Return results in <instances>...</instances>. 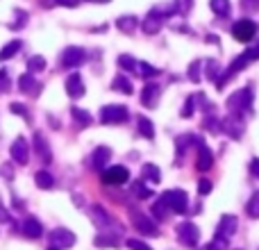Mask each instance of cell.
Here are the masks:
<instances>
[{
	"label": "cell",
	"mask_w": 259,
	"mask_h": 250,
	"mask_svg": "<svg viewBox=\"0 0 259 250\" xmlns=\"http://www.w3.org/2000/svg\"><path fill=\"white\" fill-rule=\"evenodd\" d=\"M228 109L232 116H243L246 112H250L252 109V87L234 91L228 98Z\"/></svg>",
	"instance_id": "6da1fadb"
},
{
	"label": "cell",
	"mask_w": 259,
	"mask_h": 250,
	"mask_svg": "<svg viewBox=\"0 0 259 250\" xmlns=\"http://www.w3.org/2000/svg\"><path fill=\"white\" fill-rule=\"evenodd\" d=\"M161 200L168 207V212H175V214H184L189 207V196L182 189H170V191H166L164 196H161Z\"/></svg>",
	"instance_id": "7a4b0ae2"
},
{
	"label": "cell",
	"mask_w": 259,
	"mask_h": 250,
	"mask_svg": "<svg viewBox=\"0 0 259 250\" xmlns=\"http://www.w3.org/2000/svg\"><path fill=\"white\" fill-rule=\"evenodd\" d=\"M127 118H130V112L123 105H105L100 109V123L105 125H123Z\"/></svg>",
	"instance_id": "3957f363"
},
{
	"label": "cell",
	"mask_w": 259,
	"mask_h": 250,
	"mask_svg": "<svg viewBox=\"0 0 259 250\" xmlns=\"http://www.w3.org/2000/svg\"><path fill=\"white\" fill-rule=\"evenodd\" d=\"M178 239L182 246L187 248H196L198 241H200V230H198L196 223H191V221H184V223L178 225Z\"/></svg>",
	"instance_id": "277c9868"
},
{
	"label": "cell",
	"mask_w": 259,
	"mask_h": 250,
	"mask_svg": "<svg viewBox=\"0 0 259 250\" xmlns=\"http://www.w3.org/2000/svg\"><path fill=\"white\" fill-rule=\"evenodd\" d=\"M130 219H132L134 228H137L141 234H146V237H157V234H159V228H157V223L150 219V216L141 214V212H132Z\"/></svg>",
	"instance_id": "5b68a950"
},
{
	"label": "cell",
	"mask_w": 259,
	"mask_h": 250,
	"mask_svg": "<svg viewBox=\"0 0 259 250\" xmlns=\"http://www.w3.org/2000/svg\"><path fill=\"white\" fill-rule=\"evenodd\" d=\"M59 62H62V66H64V68L82 66V64L87 62V53H84V48H80V46H68V48L62 53Z\"/></svg>",
	"instance_id": "8992f818"
},
{
	"label": "cell",
	"mask_w": 259,
	"mask_h": 250,
	"mask_svg": "<svg viewBox=\"0 0 259 250\" xmlns=\"http://www.w3.org/2000/svg\"><path fill=\"white\" fill-rule=\"evenodd\" d=\"M255 34H257V23L250 21V18H241V21H237L232 25V36L237 41H241V44L250 41Z\"/></svg>",
	"instance_id": "52a82bcc"
},
{
	"label": "cell",
	"mask_w": 259,
	"mask_h": 250,
	"mask_svg": "<svg viewBox=\"0 0 259 250\" xmlns=\"http://www.w3.org/2000/svg\"><path fill=\"white\" fill-rule=\"evenodd\" d=\"M50 246L57 248V250L75 246V234L66 228H55L53 232H50Z\"/></svg>",
	"instance_id": "ba28073f"
},
{
	"label": "cell",
	"mask_w": 259,
	"mask_h": 250,
	"mask_svg": "<svg viewBox=\"0 0 259 250\" xmlns=\"http://www.w3.org/2000/svg\"><path fill=\"white\" fill-rule=\"evenodd\" d=\"M130 180V171L125 169V166H109V169L103 171V182L105 184H125Z\"/></svg>",
	"instance_id": "9c48e42d"
},
{
	"label": "cell",
	"mask_w": 259,
	"mask_h": 250,
	"mask_svg": "<svg viewBox=\"0 0 259 250\" xmlns=\"http://www.w3.org/2000/svg\"><path fill=\"white\" fill-rule=\"evenodd\" d=\"M9 155H12V159L16 161V164L25 166L27 159H30V146H27V141L23 137H16L12 143V148H9Z\"/></svg>",
	"instance_id": "30bf717a"
},
{
	"label": "cell",
	"mask_w": 259,
	"mask_h": 250,
	"mask_svg": "<svg viewBox=\"0 0 259 250\" xmlns=\"http://www.w3.org/2000/svg\"><path fill=\"white\" fill-rule=\"evenodd\" d=\"M159 94H161V87L155 85V82H148L141 91V105L148 109H155L157 103H159Z\"/></svg>",
	"instance_id": "8fae6325"
},
{
	"label": "cell",
	"mask_w": 259,
	"mask_h": 250,
	"mask_svg": "<svg viewBox=\"0 0 259 250\" xmlns=\"http://www.w3.org/2000/svg\"><path fill=\"white\" fill-rule=\"evenodd\" d=\"M66 94L71 96L73 100H77V98H82V96H84V82H82V75L80 73H71V75L66 77Z\"/></svg>",
	"instance_id": "7c38bea8"
},
{
	"label": "cell",
	"mask_w": 259,
	"mask_h": 250,
	"mask_svg": "<svg viewBox=\"0 0 259 250\" xmlns=\"http://www.w3.org/2000/svg\"><path fill=\"white\" fill-rule=\"evenodd\" d=\"M237 228H239V221H237V216H232V214H225L223 219H221L219 228H216V237H221V239H230L234 232H237Z\"/></svg>",
	"instance_id": "4fadbf2b"
},
{
	"label": "cell",
	"mask_w": 259,
	"mask_h": 250,
	"mask_svg": "<svg viewBox=\"0 0 259 250\" xmlns=\"http://www.w3.org/2000/svg\"><path fill=\"white\" fill-rule=\"evenodd\" d=\"M211 164H214V155H211V150L205 146V141H200L198 143V161H196L198 171L205 173V171L211 169Z\"/></svg>",
	"instance_id": "5bb4252c"
},
{
	"label": "cell",
	"mask_w": 259,
	"mask_h": 250,
	"mask_svg": "<svg viewBox=\"0 0 259 250\" xmlns=\"http://www.w3.org/2000/svg\"><path fill=\"white\" fill-rule=\"evenodd\" d=\"M221 128H223V132H228L232 139H241V137H243V121H241L239 116H228V118H223Z\"/></svg>",
	"instance_id": "9a60e30c"
},
{
	"label": "cell",
	"mask_w": 259,
	"mask_h": 250,
	"mask_svg": "<svg viewBox=\"0 0 259 250\" xmlns=\"http://www.w3.org/2000/svg\"><path fill=\"white\" fill-rule=\"evenodd\" d=\"M109 157H112V150H109L107 146H98L94 150V155H91V166H94L96 171H105L107 169Z\"/></svg>",
	"instance_id": "2e32d148"
},
{
	"label": "cell",
	"mask_w": 259,
	"mask_h": 250,
	"mask_svg": "<svg viewBox=\"0 0 259 250\" xmlns=\"http://www.w3.org/2000/svg\"><path fill=\"white\" fill-rule=\"evenodd\" d=\"M34 150H36V155L41 157V161H44V164L53 161V150H50L48 141H46V137L41 132H34Z\"/></svg>",
	"instance_id": "e0dca14e"
},
{
	"label": "cell",
	"mask_w": 259,
	"mask_h": 250,
	"mask_svg": "<svg viewBox=\"0 0 259 250\" xmlns=\"http://www.w3.org/2000/svg\"><path fill=\"white\" fill-rule=\"evenodd\" d=\"M21 232L25 234L27 239H39L41 234H44V228H41V223L34 219V216H27V219L21 223Z\"/></svg>",
	"instance_id": "ac0fdd59"
},
{
	"label": "cell",
	"mask_w": 259,
	"mask_h": 250,
	"mask_svg": "<svg viewBox=\"0 0 259 250\" xmlns=\"http://www.w3.org/2000/svg\"><path fill=\"white\" fill-rule=\"evenodd\" d=\"M161 23H164V18L150 9V14L143 18V32H146V34H157V32L161 30Z\"/></svg>",
	"instance_id": "d6986e66"
},
{
	"label": "cell",
	"mask_w": 259,
	"mask_h": 250,
	"mask_svg": "<svg viewBox=\"0 0 259 250\" xmlns=\"http://www.w3.org/2000/svg\"><path fill=\"white\" fill-rule=\"evenodd\" d=\"M89 214H91V219H94V223L98 225V228H109V225H112V219H109V214L103 210V207L94 205L89 210Z\"/></svg>",
	"instance_id": "ffe728a7"
},
{
	"label": "cell",
	"mask_w": 259,
	"mask_h": 250,
	"mask_svg": "<svg viewBox=\"0 0 259 250\" xmlns=\"http://www.w3.org/2000/svg\"><path fill=\"white\" fill-rule=\"evenodd\" d=\"M116 27L123 34H134L139 27V18L137 16H121V18H116Z\"/></svg>",
	"instance_id": "44dd1931"
},
{
	"label": "cell",
	"mask_w": 259,
	"mask_h": 250,
	"mask_svg": "<svg viewBox=\"0 0 259 250\" xmlns=\"http://www.w3.org/2000/svg\"><path fill=\"white\" fill-rule=\"evenodd\" d=\"M178 9H180V0H168V3H164V5H157L152 12H157L161 18H168V16H173V14H178Z\"/></svg>",
	"instance_id": "7402d4cb"
},
{
	"label": "cell",
	"mask_w": 259,
	"mask_h": 250,
	"mask_svg": "<svg viewBox=\"0 0 259 250\" xmlns=\"http://www.w3.org/2000/svg\"><path fill=\"white\" fill-rule=\"evenodd\" d=\"M18 89L23 91V94H34L39 87H36V80L34 75H30V73H23L21 77H18Z\"/></svg>",
	"instance_id": "603a6c76"
},
{
	"label": "cell",
	"mask_w": 259,
	"mask_h": 250,
	"mask_svg": "<svg viewBox=\"0 0 259 250\" xmlns=\"http://www.w3.org/2000/svg\"><path fill=\"white\" fill-rule=\"evenodd\" d=\"M21 48H23V41H9L7 46H5L3 50H0V62H7V59H12L14 55H18L21 53Z\"/></svg>",
	"instance_id": "cb8c5ba5"
},
{
	"label": "cell",
	"mask_w": 259,
	"mask_h": 250,
	"mask_svg": "<svg viewBox=\"0 0 259 250\" xmlns=\"http://www.w3.org/2000/svg\"><path fill=\"white\" fill-rule=\"evenodd\" d=\"M209 7L216 16H230V12H232L230 0H209Z\"/></svg>",
	"instance_id": "d4e9b609"
},
{
	"label": "cell",
	"mask_w": 259,
	"mask_h": 250,
	"mask_svg": "<svg viewBox=\"0 0 259 250\" xmlns=\"http://www.w3.org/2000/svg\"><path fill=\"white\" fill-rule=\"evenodd\" d=\"M71 116L75 118V123L80 125V128H87V125L94 123V118H91V114L87 112V109H80V107H71Z\"/></svg>",
	"instance_id": "484cf974"
},
{
	"label": "cell",
	"mask_w": 259,
	"mask_h": 250,
	"mask_svg": "<svg viewBox=\"0 0 259 250\" xmlns=\"http://www.w3.org/2000/svg\"><path fill=\"white\" fill-rule=\"evenodd\" d=\"M205 75H207V80H216V82H219V77L223 75V68H221V64L216 62V59H207Z\"/></svg>",
	"instance_id": "4316f807"
},
{
	"label": "cell",
	"mask_w": 259,
	"mask_h": 250,
	"mask_svg": "<svg viewBox=\"0 0 259 250\" xmlns=\"http://www.w3.org/2000/svg\"><path fill=\"white\" fill-rule=\"evenodd\" d=\"M141 173H143V178H146L148 182H152V184H159L161 182V173H159V169H157L155 164H143Z\"/></svg>",
	"instance_id": "83f0119b"
},
{
	"label": "cell",
	"mask_w": 259,
	"mask_h": 250,
	"mask_svg": "<svg viewBox=\"0 0 259 250\" xmlns=\"http://www.w3.org/2000/svg\"><path fill=\"white\" fill-rule=\"evenodd\" d=\"M34 182L39 189H53L55 187V178H53V173H48V171H39V173L34 175Z\"/></svg>",
	"instance_id": "f1b7e54d"
},
{
	"label": "cell",
	"mask_w": 259,
	"mask_h": 250,
	"mask_svg": "<svg viewBox=\"0 0 259 250\" xmlns=\"http://www.w3.org/2000/svg\"><path fill=\"white\" fill-rule=\"evenodd\" d=\"M112 89L130 96V94H132V82H130L125 75H116V77H114V82H112Z\"/></svg>",
	"instance_id": "f546056e"
},
{
	"label": "cell",
	"mask_w": 259,
	"mask_h": 250,
	"mask_svg": "<svg viewBox=\"0 0 259 250\" xmlns=\"http://www.w3.org/2000/svg\"><path fill=\"white\" fill-rule=\"evenodd\" d=\"M46 71V59L41 57V55H34V57L27 59V73L30 75H36V73Z\"/></svg>",
	"instance_id": "4dcf8cb0"
},
{
	"label": "cell",
	"mask_w": 259,
	"mask_h": 250,
	"mask_svg": "<svg viewBox=\"0 0 259 250\" xmlns=\"http://www.w3.org/2000/svg\"><path fill=\"white\" fill-rule=\"evenodd\" d=\"M137 125H139V132H141V137H146V139L155 137V128H152V123L148 121L146 116H137Z\"/></svg>",
	"instance_id": "1f68e13d"
},
{
	"label": "cell",
	"mask_w": 259,
	"mask_h": 250,
	"mask_svg": "<svg viewBox=\"0 0 259 250\" xmlns=\"http://www.w3.org/2000/svg\"><path fill=\"white\" fill-rule=\"evenodd\" d=\"M94 243L98 248H118V239L114 234H98Z\"/></svg>",
	"instance_id": "d6a6232c"
},
{
	"label": "cell",
	"mask_w": 259,
	"mask_h": 250,
	"mask_svg": "<svg viewBox=\"0 0 259 250\" xmlns=\"http://www.w3.org/2000/svg\"><path fill=\"white\" fill-rule=\"evenodd\" d=\"M152 216H155L157 221H166V219H168V207L164 205V200H161V198L152 202Z\"/></svg>",
	"instance_id": "836d02e7"
},
{
	"label": "cell",
	"mask_w": 259,
	"mask_h": 250,
	"mask_svg": "<svg viewBox=\"0 0 259 250\" xmlns=\"http://www.w3.org/2000/svg\"><path fill=\"white\" fill-rule=\"evenodd\" d=\"M246 212H248L250 219H259V191L252 193V198L248 200V205H246Z\"/></svg>",
	"instance_id": "e575fe53"
},
{
	"label": "cell",
	"mask_w": 259,
	"mask_h": 250,
	"mask_svg": "<svg viewBox=\"0 0 259 250\" xmlns=\"http://www.w3.org/2000/svg\"><path fill=\"white\" fill-rule=\"evenodd\" d=\"M137 59L132 57V55H121L118 57V66L123 68V71H137Z\"/></svg>",
	"instance_id": "d590c367"
},
{
	"label": "cell",
	"mask_w": 259,
	"mask_h": 250,
	"mask_svg": "<svg viewBox=\"0 0 259 250\" xmlns=\"http://www.w3.org/2000/svg\"><path fill=\"white\" fill-rule=\"evenodd\" d=\"M25 23H27V14L23 12V9H16V14H14V23H12L9 30H23Z\"/></svg>",
	"instance_id": "8d00e7d4"
},
{
	"label": "cell",
	"mask_w": 259,
	"mask_h": 250,
	"mask_svg": "<svg viewBox=\"0 0 259 250\" xmlns=\"http://www.w3.org/2000/svg\"><path fill=\"white\" fill-rule=\"evenodd\" d=\"M137 71L141 73L143 77H155L157 73H159V68L150 66V64H146V62H139V64H137Z\"/></svg>",
	"instance_id": "74e56055"
},
{
	"label": "cell",
	"mask_w": 259,
	"mask_h": 250,
	"mask_svg": "<svg viewBox=\"0 0 259 250\" xmlns=\"http://www.w3.org/2000/svg\"><path fill=\"white\" fill-rule=\"evenodd\" d=\"M132 193H134L137 198H150V196H152V191H150V189H148L143 182H134V184H132Z\"/></svg>",
	"instance_id": "f35d334b"
},
{
	"label": "cell",
	"mask_w": 259,
	"mask_h": 250,
	"mask_svg": "<svg viewBox=\"0 0 259 250\" xmlns=\"http://www.w3.org/2000/svg\"><path fill=\"white\" fill-rule=\"evenodd\" d=\"M193 112H196V96H191V98L184 100V107H182V112H180V116H182V118H189Z\"/></svg>",
	"instance_id": "ab89813d"
},
{
	"label": "cell",
	"mask_w": 259,
	"mask_h": 250,
	"mask_svg": "<svg viewBox=\"0 0 259 250\" xmlns=\"http://www.w3.org/2000/svg\"><path fill=\"white\" fill-rule=\"evenodd\" d=\"M200 66H202V62H193V64H189L187 75H189V80H191V82H200Z\"/></svg>",
	"instance_id": "60d3db41"
},
{
	"label": "cell",
	"mask_w": 259,
	"mask_h": 250,
	"mask_svg": "<svg viewBox=\"0 0 259 250\" xmlns=\"http://www.w3.org/2000/svg\"><path fill=\"white\" fill-rule=\"evenodd\" d=\"M9 112L23 116L25 121H30V112H27V107H25V105H21V103H12V105H9Z\"/></svg>",
	"instance_id": "b9f144b4"
},
{
	"label": "cell",
	"mask_w": 259,
	"mask_h": 250,
	"mask_svg": "<svg viewBox=\"0 0 259 250\" xmlns=\"http://www.w3.org/2000/svg\"><path fill=\"white\" fill-rule=\"evenodd\" d=\"M125 243H127V248H130V250H152L146 241H141V239H127Z\"/></svg>",
	"instance_id": "7bdbcfd3"
},
{
	"label": "cell",
	"mask_w": 259,
	"mask_h": 250,
	"mask_svg": "<svg viewBox=\"0 0 259 250\" xmlns=\"http://www.w3.org/2000/svg\"><path fill=\"white\" fill-rule=\"evenodd\" d=\"M9 75H7V71L5 68H0V94H5V91H9Z\"/></svg>",
	"instance_id": "ee69618b"
},
{
	"label": "cell",
	"mask_w": 259,
	"mask_h": 250,
	"mask_svg": "<svg viewBox=\"0 0 259 250\" xmlns=\"http://www.w3.org/2000/svg\"><path fill=\"white\" fill-rule=\"evenodd\" d=\"M198 193H200V196L211 193V182L209 180H200V182H198Z\"/></svg>",
	"instance_id": "f6af8a7d"
},
{
	"label": "cell",
	"mask_w": 259,
	"mask_h": 250,
	"mask_svg": "<svg viewBox=\"0 0 259 250\" xmlns=\"http://www.w3.org/2000/svg\"><path fill=\"white\" fill-rule=\"evenodd\" d=\"M248 57V62H255V59H259V44H255V46H250V48L243 53Z\"/></svg>",
	"instance_id": "bcb514c9"
},
{
	"label": "cell",
	"mask_w": 259,
	"mask_h": 250,
	"mask_svg": "<svg viewBox=\"0 0 259 250\" xmlns=\"http://www.w3.org/2000/svg\"><path fill=\"white\" fill-rule=\"evenodd\" d=\"M241 7L246 12H259V0H241Z\"/></svg>",
	"instance_id": "7dc6e473"
},
{
	"label": "cell",
	"mask_w": 259,
	"mask_h": 250,
	"mask_svg": "<svg viewBox=\"0 0 259 250\" xmlns=\"http://www.w3.org/2000/svg\"><path fill=\"white\" fill-rule=\"evenodd\" d=\"M55 3L62 5V7H75V5L80 3V0H55Z\"/></svg>",
	"instance_id": "c3c4849f"
},
{
	"label": "cell",
	"mask_w": 259,
	"mask_h": 250,
	"mask_svg": "<svg viewBox=\"0 0 259 250\" xmlns=\"http://www.w3.org/2000/svg\"><path fill=\"white\" fill-rule=\"evenodd\" d=\"M250 173L255 175V178H259V159H252V164H250Z\"/></svg>",
	"instance_id": "681fc988"
},
{
	"label": "cell",
	"mask_w": 259,
	"mask_h": 250,
	"mask_svg": "<svg viewBox=\"0 0 259 250\" xmlns=\"http://www.w3.org/2000/svg\"><path fill=\"white\" fill-rule=\"evenodd\" d=\"M5 221H9V214H7V212H5L3 200H0V223H5Z\"/></svg>",
	"instance_id": "f907efd6"
},
{
	"label": "cell",
	"mask_w": 259,
	"mask_h": 250,
	"mask_svg": "<svg viewBox=\"0 0 259 250\" xmlns=\"http://www.w3.org/2000/svg\"><path fill=\"white\" fill-rule=\"evenodd\" d=\"M0 175H3V178H7V180L12 178V173H9V166H7V164H5L3 169H0Z\"/></svg>",
	"instance_id": "816d5d0a"
},
{
	"label": "cell",
	"mask_w": 259,
	"mask_h": 250,
	"mask_svg": "<svg viewBox=\"0 0 259 250\" xmlns=\"http://www.w3.org/2000/svg\"><path fill=\"white\" fill-rule=\"evenodd\" d=\"M89 3H109V0H89Z\"/></svg>",
	"instance_id": "f5cc1de1"
},
{
	"label": "cell",
	"mask_w": 259,
	"mask_h": 250,
	"mask_svg": "<svg viewBox=\"0 0 259 250\" xmlns=\"http://www.w3.org/2000/svg\"><path fill=\"white\" fill-rule=\"evenodd\" d=\"M48 250H57V248H48Z\"/></svg>",
	"instance_id": "db71d44e"
}]
</instances>
